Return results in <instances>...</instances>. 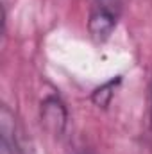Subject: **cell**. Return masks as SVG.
<instances>
[{"mask_svg":"<svg viewBox=\"0 0 152 154\" xmlns=\"http://www.w3.org/2000/svg\"><path fill=\"white\" fill-rule=\"evenodd\" d=\"M120 82H122V77L116 75V77H113V79H109L108 82H104L102 86L95 88L93 93H91V102H93L97 108L106 109V108L111 104V100H113V97H114V90H116V86H118Z\"/></svg>","mask_w":152,"mask_h":154,"instance_id":"3957f363","label":"cell"},{"mask_svg":"<svg viewBox=\"0 0 152 154\" xmlns=\"http://www.w3.org/2000/svg\"><path fill=\"white\" fill-rule=\"evenodd\" d=\"M122 13V0H93L88 18V32L95 43H104L111 38Z\"/></svg>","mask_w":152,"mask_h":154,"instance_id":"6da1fadb","label":"cell"},{"mask_svg":"<svg viewBox=\"0 0 152 154\" xmlns=\"http://www.w3.org/2000/svg\"><path fill=\"white\" fill-rule=\"evenodd\" d=\"M41 124L47 131H50L56 136H61L65 133L66 127V120H68V113L66 108L63 104L61 99L57 97H47L41 102Z\"/></svg>","mask_w":152,"mask_h":154,"instance_id":"7a4b0ae2","label":"cell"}]
</instances>
